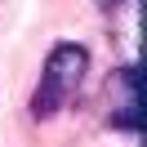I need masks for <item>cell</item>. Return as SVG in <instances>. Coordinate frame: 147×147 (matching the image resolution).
<instances>
[{
  "label": "cell",
  "instance_id": "6da1fadb",
  "mask_svg": "<svg viewBox=\"0 0 147 147\" xmlns=\"http://www.w3.org/2000/svg\"><path fill=\"white\" fill-rule=\"evenodd\" d=\"M85 71H89V49L76 45V40H58L49 49L45 67H40V80L31 89V116L36 120H54L67 102L80 94Z\"/></svg>",
  "mask_w": 147,
  "mask_h": 147
},
{
  "label": "cell",
  "instance_id": "7a4b0ae2",
  "mask_svg": "<svg viewBox=\"0 0 147 147\" xmlns=\"http://www.w3.org/2000/svg\"><path fill=\"white\" fill-rule=\"evenodd\" d=\"M107 94H111V129H120V134H138L143 129V102H138V67L134 63H125V67H116L111 71V80H107Z\"/></svg>",
  "mask_w": 147,
  "mask_h": 147
}]
</instances>
